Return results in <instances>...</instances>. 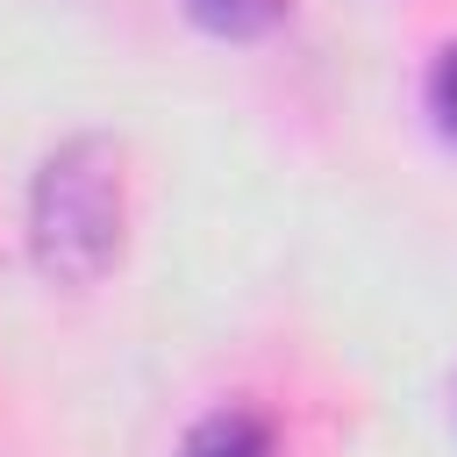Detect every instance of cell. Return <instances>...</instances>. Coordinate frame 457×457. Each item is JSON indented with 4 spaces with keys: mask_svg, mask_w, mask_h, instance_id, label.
I'll return each instance as SVG.
<instances>
[{
    "mask_svg": "<svg viewBox=\"0 0 457 457\" xmlns=\"http://www.w3.org/2000/svg\"><path fill=\"white\" fill-rule=\"evenodd\" d=\"M121 221H129L121 150L100 136H71L64 150H50V164L36 171V193H29L36 264L57 286H93L121 257Z\"/></svg>",
    "mask_w": 457,
    "mask_h": 457,
    "instance_id": "cell-1",
    "label": "cell"
},
{
    "mask_svg": "<svg viewBox=\"0 0 457 457\" xmlns=\"http://www.w3.org/2000/svg\"><path fill=\"white\" fill-rule=\"evenodd\" d=\"M179 457H278V436H271V421L250 414V407H214V414H200V421L186 428Z\"/></svg>",
    "mask_w": 457,
    "mask_h": 457,
    "instance_id": "cell-2",
    "label": "cell"
},
{
    "mask_svg": "<svg viewBox=\"0 0 457 457\" xmlns=\"http://www.w3.org/2000/svg\"><path fill=\"white\" fill-rule=\"evenodd\" d=\"M207 36H228V43H243V36H264V29H278L286 14H293V0H179Z\"/></svg>",
    "mask_w": 457,
    "mask_h": 457,
    "instance_id": "cell-3",
    "label": "cell"
},
{
    "mask_svg": "<svg viewBox=\"0 0 457 457\" xmlns=\"http://www.w3.org/2000/svg\"><path fill=\"white\" fill-rule=\"evenodd\" d=\"M428 107H436V121H443V136H457V43L436 57V71H428Z\"/></svg>",
    "mask_w": 457,
    "mask_h": 457,
    "instance_id": "cell-4",
    "label": "cell"
}]
</instances>
